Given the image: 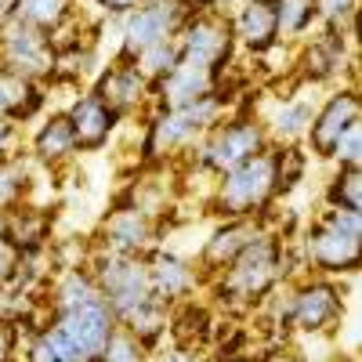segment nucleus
Instances as JSON below:
<instances>
[{"label": "nucleus", "mask_w": 362, "mask_h": 362, "mask_svg": "<svg viewBox=\"0 0 362 362\" xmlns=\"http://www.w3.org/2000/svg\"><path fill=\"white\" fill-rule=\"evenodd\" d=\"M326 206L362 214V167H337L326 185Z\"/></svg>", "instance_id": "393cba45"}, {"label": "nucleus", "mask_w": 362, "mask_h": 362, "mask_svg": "<svg viewBox=\"0 0 362 362\" xmlns=\"http://www.w3.org/2000/svg\"><path fill=\"white\" fill-rule=\"evenodd\" d=\"M66 119H69V131L76 138L80 153H102L112 138V131H116V124H119V116L95 95V90L73 98V105L66 109Z\"/></svg>", "instance_id": "a211bd4d"}, {"label": "nucleus", "mask_w": 362, "mask_h": 362, "mask_svg": "<svg viewBox=\"0 0 362 362\" xmlns=\"http://www.w3.org/2000/svg\"><path fill=\"white\" fill-rule=\"evenodd\" d=\"M4 18L33 25V29H40V33L58 40L76 22V0H8Z\"/></svg>", "instance_id": "412c9836"}, {"label": "nucleus", "mask_w": 362, "mask_h": 362, "mask_svg": "<svg viewBox=\"0 0 362 362\" xmlns=\"http://www.w3.org/2000/svg\"><path fill=\"white\" fill-rule=\"evenodd\" d=\"M358 0H315V29H348L355 25Z\"/></svg>", "instance_id": "c756f323"}, {"label": "nucleus", "mask_w": 362, "mask_h": 362, "mask_svg": "<svg viewBox=\"0 0 362 362\" xmlns=\"http://www.w3.org/2000/svg\"><path fill=\"white\" fill-rule=\"evenodd\" d=\"M153 362H210L203 351H196V348H177V344H170L167 351H160V355H153Z\"/></svg>", "instance_id": "473e14b6"}, {"label": "nucleus", "mask_w": 362, "mask_h": 362, "mask_svg": "<svg viewBox=\"0 0 362 362\" xmlns=\"http://www.w3.org/2000/svg\"><path fill=\"white\" fill-rule=\"evenodd\" d=\"M300 261L312 276H355L362 264V214L326 206L300 239Z\"/></svg>", "instance_id": "7ed1b4c3"}, {"label": "nucleus", "mask_w": 362, "mask_h": 362, "mask_svg": "<svg viewBox=\"0 0 362 362\" xmlns=\"http://www.w3.org/2000/svg\"><path fill=\"white\" fill-rule=\"evenodd\" d=\"M268 232V221L264 214H254V218H225V225H218L214 232H210L203 239V247H199V257L192 261L196 272H199V279H214L221 268H228L239 254H243L254 239H261Z\"/></svg>", "instance_id": "f8f14e48"}, {"label": "nucleus", "mask_w": 362, "mask_h": 362, "mask_svg": "<svg viewBox=\"0 0 362 362\" xmlns=\"http://www.w3.org/2000/svg\"><path fill=\"white\" fill-rule=\"evenodd\" d=\"M344 322V286H337L329 276H308L297 279L286 290L283 305V326L305 337H322L334 334Z\"/></svg>", "instance_id": "39448f33"}, {"label": "nucleus", "mask_w": 362, "mask_h": 362, "mask_svg": "<svg viewBox=\"0 0 362 362\" xmlns=\"http://www.w3.org/2000/svg\"><path fill=\"white\" fill-rule=\"evenodd\" d=\"M192 11H196L192 0H145L141 8H134L131 15L119 18V51H116V58H127L131 62V58H138L145 47L174 40Z\"/></svg>", "instance_id": "6e6552de"}, {"label": "nucleus", "mask_w": 362, "mask_h": 362, "mask_svg": "<svg viewBox=\"0 0 362 362\" xmlns=\"http://www.w3.org/2000/svg\"><path fill=\"white\" fill-rule=\"evenodd\" d=\"M228 22L235 47H247L250 54H268L279 47L276 4L272 0H243V4H235V15H228Z\"/></svg>", "instance_id": "6ab92c4d"}, {"label": "nucleus", "mask_w": 362, "mask_h": 362, "mask_svg": "<svg viewBox=\"0 0 362 362\" xmlns=\"http://www.w3.org/2000/svg\"><path fill=\"white\" fill-rule=\"evenodd\" d=\"M221 87H225V73L177 62L163 80L153 83V102H156V109H181L189 102H199L206 95H214V90H221Z\"/></svg>", "instance_id": "f3484780"}, {"label": "nucleus", "mask_w": 362, "mask_h": 362, "mask_svg": "<svg viewBox=\"0 0 362 362\" xmlns=\"http://www.w3.org/2000/svg\"><path fill=\"white\" fill-rule=\"evenodd\" d=\"M286 264H290L286 239L268 228L228 268H221L214 279H206V286L214 290V300L221 308L250 312L254 305H261L268 293L279 290V283L286 279Z\"/></svg>", "instance_id": "f257e3e1"}, {"label": "nucleus", "mask_w": 362, "mask_h": 362, "mask_svg": "<svg viewBox=\"0 0 362 362\" xmlns=\"http://www.w3.org/2000/svg\"><path fill=\"white\" fill-rule=\"evenodd\" d=\"M51 326L58 329V337L73 348V355L80 362H98L119 322H116L112 308L105 305V297L90 293V297L76 300V305H69L62 312H51Z\"/></svg>", "instance_id": "1a4fd4ad"}, {"label": "nucleus", "mask_w": 362, "mask_h": 362, "mask_svg": "<svg viewBox=\"0 0 362 362\" xmlns=\"http://www.w3.org/2000/svg\"><path fill=\"white\" fill-rule=\"evenodd\" d=\"M0 235H8V214H0Z\"/></svg>", "instance_id": "e433bc0d"}, {"label": "nucleus", "mask_w": 362, "mask_h": 362, "mask_svg": "<svg viewBox=\"0 0 362 362\" xmlns=\"http://www.w3.org/2000/svg\"><path fill=\"white\" fill-rule=\"evenodd\" d=\"M95 95L124 119L131 112H138L145 102H153V83L141 76V69L127 58H116L109 69L98 73V83H95Z\"/></svg>", "instance_id": "dca6fc26"}, {"label": "nucleus", "mask_w": 362, "mask_h": 362, "mask_svg": "<svg viewBox=\"0 0 362 362\" xmlns=\"http://www.w3.org/2000/svg\"><path fill=\"white\" fill-rule=\"evenodd\" d=\"M145 268H148V286H153V300H160L163 308H174L181 300L196 297V286L203 283L192 261H185L174 250H148L145 254Z\"/></svg>", "instance_id": "2eb2a0df"}, {"label": "nucleus", "mask_w": 362, "mask_h": 362, "mask_svg": "<svg viewBox=\"0 0 362 362\" xmlns=\"http://www.w3.org/2000/svg\"><path fill=\"white\" fill-rule=\"evenodd\" d=\"M261 148H268V134L261 127V119L257 116H228L196 141L192 163L206 177H221L225 170L239 167L254 153H261Z\"/></svg>", "instance_id": "423d86ee"}, {"label": "nucleus", "mask_w": 362, "mask_h": 362, "mask_svg": "<svg viewBox=\"0 0 362 362\" xmlns=\"http://www.w3.org/2000/svg\"><path fill=\"white\" fill-rule=\"evenodd\" d=\"M54 62H58L54 37L0 15V69L25 76L33 83H47L54 80Z\"/></svg>", "instance_id": "9d476101"}, {"label": "nucleus", "mask_w": 362, "mask_h": 362, "mask_svg": "<svg viewBox=\"0 0 362 362\" xmlns=\"http://www.w3.org/2000/svg\"><path fill=\"white\" fill-rule=\"evenodd\" d=\"M228 112V95L225 87L206 95L199 102H189L181 109H156L153 119L145 124V138H141V160L153 163L163 156H174L177 148L196 145L214 124H221Z\"/></svg>", "instance_id": "20e7f679"}, {"label": "nucleus", "mask_w": 362, "mask_h": 362, "mask_svg": "<svg viewBox=\"0 0 362 362\" xmlns=\"http://www.w3.org/2000/svg\"><path fill=\"white\" fill-rule=\"evenodd\" d=\"M15 134H18V127H15V119H8V116H0V160H8V156H15V153H11V145H15Z\"/></svg>", "instance_id": "c9c22d12"}, {"label": "nucleus", "mask_w": 362, "mask_h": 362, "mask_svg": "<svg viewBox=\"0 0 362 362\" xmlns=\"http://www.w3.org/2000/svg\"><path fill=\"white\" fill-rule=\"evenodd\" d=\"M177 51H181V62L225 73L235 54V37H232L228 15L225 11H192L177 33Z\"/></svg>", "instance_id": "9b49d317"}, {"label": "nucleus", "mask_w": 362, "mask_h": 362, "mask_svg": "<svg viewBox=\"0 0 362 362\" xmlns=\"http://www.w3.org/2000/svg\"><path fill=\"white\" fill-rule=\"evenodd\" d=\"M98 362H153V348H148V344H141V341L131 334V329L116 326Z\"/></svg>", "instance_id": "c85d7f7f"}, {"label": "nucleus", "mask_w": 362, "mask_h": 362, "mask_svg": "<svg viewBox=\"0 0 362 362\" xmlns=\"http://www.w3.org/2000/svg\"><path fill=\"white\" fill-rule=\"evenodd\" d=\"M95 4H98L102 15H109V18H124V15H131L134 8H141L145 0H95Z\"/></svg>", "instance_id": "f704fd0d"}, {"label": "nucleus", "mask_w": 362, "mask_h": 362, "mask_svg": "<svg viewBox=\"0 0 362 362\" xmlns=\"http://www.w3.org/2000/svg\"><path fill=\"white\" fill-rule=\"evenodd\" d=\"M18 264H22V250L11 243L8 235H0V286L18 276Z\"/></svg>", "instance_id": "2f4dec72"}, {"label": "nucleus", "mask_w": 362, "mask_h": 362, "mask_svg": "<svg viewBox=\"0 0 362 362\" xmlns=\"http://www.w3.org/2000/svg\"><path fill=\"white\" fill-rule=\"evenodd\" d=\"M131 62L141 69V76L148 80V83H156V80H163L177 62H181V51H177V37L174 40H163V44H153V47H145L138 58H131Z\"/></svg>", "instance_id": "cd10ccee"}, {"label": "nucleus", "mask_w": 362, "mask_h": 362, "mask_svg": "<svg viewBox=\"0 0 362 362\" xmlns=\"http://www.w3.org/2000/svg\"><path fill=\"white\" fill-rule=\"evenodd\" d=\"M25 362H80L54 326H40L25 344Z\"/></svg>", "instance_id": "bb28decb"}, {"label": "nucleus", "mask_w": 362, "mask_h": 362, "mask_svg": "<svg viewBox=\"0 0 362 362\" xmlns=\"http://www.w3.org/2000/svg\"><path fill=\"white\" fill-rule=\"evenodd\" d=\"M279 199V145H268L210 185L206 206L218 218H254Z\"/></svg>", "instance_id": "f03ea898"}, {"label": "nucleus", "mask_w": 362, "mask_h": 362, "mask_svg": "<svg viewBox=\"0 0 362 362\" xmlns=\"http://www.w3.org/2000/svg\"><path fill=\"white\" fill-rule=\"evenodd\" d=\"M109 254H127V257H145L156 250V225L153 214H145L138 206H119L102 221L98 228V247Z\"/></svg>", "instance_id": "4468645a"}, {"label": "nucleus", "mask_w": 362, "mask_h": 362, "mask_svg": "<svg viewBox=\"0 0 362 362\" xmlns=\"http://www.w3.org/2000/svg\"><path fill=\"white\" fill-rule=\"evenodd\" d=\"M225 362H250V358H243V355H232V358H225Z\"/></svg>", "instance_id": "4c0bfd02"}, {"label": "nucleus", "mask_w": 362, "mask_h": 362, "mask_svg": "<svg viewBox=\"0 0 362 362\" xmlns=\"http://www.w3.org/2000/svg\"><path fill=\"white\" fill-rule=\"evenodd\" d=\"M90 276L98 283V293L105 297V305L112 308L116 322L127 319L131 312L145 308L153 300V286H148V268L145 257H127V254H109L95 250L87 261Z\"/></svg>", "instance_id": "0eeeda50"}, {"label": "nucleus", "mask_w": 362, "mask_h": 362, "mask_svg": "<svg viewBox=\"0 0 362 362\" xmlns=\"http://www.w3.org/2000/svg\"><path fill=\"white\" fill-rule=\"evenodd\" d=\"M29 185H33L29 181V160L22 156L0 160V214H11L15 206H22Z\"/></svg>", "instance_id": "a878e982"}, {"label": "nucleus", "mask_w": 362, "mask_h": 362, "mask_svg": "<svg viewBox=\"0 0 362 362\" xmlns=\"http://www.w3.org/2000/svg\"><path fill=\"white\" fill-rule=\"evenodd\" d=\"M44 102H47V95L40 83L0 69V116L15 119V124H25V119H33L44 109Z\"/></svg>", "instance_id": "5701e85b"}, {"label": "nucleus", "mask_w": 362, "mask_h": 362, "mask_svg": "<svg viewBox=\"0 0 362 362\" xmlns=\"http://www.w3.org/2000/svg\"><path fill=\"white\" fill-rule=\"evenodd\" d=\"M279 44H300L315 29V0H272Z\"/></svg>", "instance_id": "b1692460"}, {"label": "nucleus", "mask_w": 362, "mask_h": 362, "mask_svg": "<svg viewBox=\"0 0 362 362\" xmlns=\"http://www.w3.org/2000/svg\"><path fill=\"white\" fill-rule=\"evenodd\" d=\"M329 160H334V167H362V119H358V124H351L337 138Z\"/></svg>", "instance_id": "7c9ffc66"}, {"label": "nucleus", "mask_w": 362, "mask_h": 362, "mask_svg": "<svg viewBox=\"0 0 362 362\" xmlns=\"http://www.w3.org/2000/svg\"><path fill=\"white\" fill-rule=\"evenodd\" d=\"M362 119V98H358V87L348 83V87H337L334 95H329L322 105H315V116H312V127L305 134L308 148L315 160H329L334 153L337 138Z\"/></svg>", "instance_id": "ddd939ff"}, {"label": "nucleus", "mask_w": 362, "mask_h": 362, "mask_svg": "<svg viewBox=\"0 0 362 362\" xmlns=\"http://www.w3.org/2000/svg\"><path fill=\"white\" fill-rule=\"evenodd\" d=\"M312 116H315V102L305 98V95H286L276 102V109H272L264 119H261V127L268 134V145H297V141H305L308 127H312Z\"/></svg>", "instance_id": "aec40b11"}, {"label": "nucleus", "mask_w": 362, "mask_h": 362, "mask_svg": "<svg viewBox=\"0 0 362 362\" xmlns=\"http://www.w3.org/2000/svg\"><path fill=\"white\" fill-rule=\"evenodd\" d=\"M15 348H18V326L0 322V362H15Z\"/></svg>", "instance_id": "72a5a7b5"}, {"label": "nucleus", "mask_w": 362, "mask_h": 362, "mask_svg": "<svg viewBox=\"0 0 362 362\" xmlns=\"http://www.w3.org/2000/svg\"><path fill=\"white\" fill-rule=\"evenodd\" d=\"M29 148H33V160L47 163V167H66L76 160V138L69 131V119L66 112H51V119H44V124L37 127L33 141H29Z\"/></svg>", "instance_id": "4be33fe9"}]
</instances>
